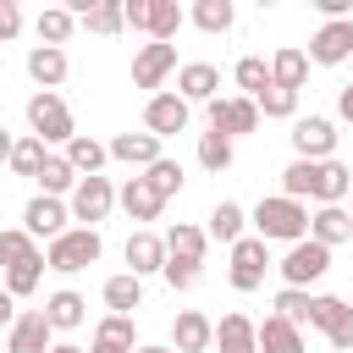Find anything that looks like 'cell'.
I'll return each instance as SVG.
<instances>
[{"label": "cell", "instance_id": "6da1fadb", "mask_svg": "<svg viewBox=\"0 0 353 353\" xmlns=\"http://www.w3.org/2000/svg\"><path fill=\"white\" fill-rule=\"evenodd\" d=\"M353 188V171L342 160H292L281 171V199H314V204H342Z\"/></svg>", "mask_w": 353, "mask_h": 353}, {"label": "cell", "instance_id": "7a4b0ae2", "mask_svg": "<svg viewBox=\"0 0 353 353\" xmlns=\"http://www.w3.org/2000/svg\"><path fill=\"white\" fill-rule=\"evenodd\" d=\"M248 226H254V237L259 243H303L309 237V204H298V199H259L254 204V215H248Z\"/></svg>", "mask_w": 353, "mask_h": 353}, {"label": "cell", "instance_id": "3957f363", "mask_svg": "<svg viewBox=\"0 0 353 353\" xmlns=\"http://www.w3.org/2000/svg\"><path fill=\"white\" fill-rule=\"evenodd\" d=\"M99 254H105V237H99V232H88V226H66L55 243H44V270L72 276V270L99 265Z\"/></svg>", "mask_w": 353, "mask_h": 353}, {"label": "cell", "instance_id": "277c9868", "mask_svg": "<svg viewBox=\"0 0 353 353\" xmlns=\"http://www.w3.org/2000/svg\"><path fill=\"white\" fill-rule=\"evenodd\" d=\"M28 127H33L39 143H72V138H77L72 110H66L61 94H33V99H28Z\"/></svg>", "mask_w": 353, "mask_h": 353}, {"label": "cell", "instance_id": "5b68a950", "mask_svg": "<svg viewBox=\"0 0 353 353\" xmlns=\"http://www.w3.org/2000/svg\"><path fill=\"white\" fill-rule=\"evenodd\" d=\"M276 270H281V281H287V287L309 292V287L331 270V248H320V243H309V237H303V243H292V248L281 254V265H276Z\"/></svg>", "mask_w": 353, "mask_h": 353}, {"label": "cell", "instance_id": "8992f818", "mask_svg": "<svg viewBox=\"0 0 353 353\" xmlns=\"http://www.w3.org/2000/svg\"><path fill=\"white\" fill-rule=\"evenodd\" d=\"M66 210H72V221H83L88 232H99V221L116 210V188H110V176H77Z\"/></svg>", "mask_w": 353, "mask_h": 353}, {"label": "cell", "instance_id": "52a82bcc", "mask_svg": "<svg viewBox=\"0 0 353 353\" xmlns=\"http://www.w3.org/2000/svg\"><path fill=\"white\" fill-rule=\"evenodd\" d=\"M309 325H320V331L331 336V347H336V353H347V347H353V303H347V298L320 292V298H314V309H309Z\"/></svg>", "mask_w": 353, "mask_h": 353}, {"label": "cell", "instance_id": "ba28073f", "mask_svg": "<svg viewBox=\"0 0 353 353\" xmlns=\"http://www.w3.org/2000/svg\"><path fill=\"white\" fill-rule=\"evenodd\" d=\"M188 99L171 88V94H149V105H143V132H154L160 143L171 138V132H188Z\"/></svg>", "mask_w": 353, "mask_h": 353}, {"label": "cell", "instance_id": "9c48e42d", "mask_svg": "<svg viewBox=\"0 0 353 353\" xmlns=\"http://www.w3.org/2000/svg\"><path fill=\"white\" fill-rule=\"evenodd\" d=\"M270 243H259V237H237L232 243V287L237 292H254V287H265V270H270V254H265Z\"/></svg>", "mask_w": 353, "mask_h": 353}, {"label": "cell", "instance_id": "30bf717a", "mask_svg": "<svg viewBox=\"0 0 353 353\" xmlns=\"http://www.w3.org/2000/svg\"><path fill=\"white\" fill-rule=\"evenodd\" d=\"M204 110H210V132H226V138L259 132V110H254V99H243V94H237V99H221V94H215Z\"/></svg>", "mask_w": 353, "mask_h": 353}, {"label": "cell", "instance_id": "8fae6325", "mask_svg": "<svg viewBox=\"0 0 353 353\" xmlns=\"http://www.w3.org/2000/svg\"><path fill=\"white\" fill-rule=\"evenodd\" d=\"M292 149H298V160H331V149H336V121H331V116H298V121H292Z\"/></svg>", "mask_w": 353, "mask_h": 353}, {"label": "cell", "instance_id": "7c38bea8", "mask_svg": "<svg viewBox=\"0 0 353 353\" xmlns=\"http://www.w3.org/2000/svg\"><path fill=\"white\" fill-rule=\"evenodd\" d=\"M66 221H72V210L61 204V199H28V210H22V232L33 237V243H55L61 232H66Z\"/></svg>", "mask_w": 353, "mask_h": 353}, {"label": "cell", "instance_id": "4fadbf2b", "mask_svg": "<svg viewBox=\"0 0 353 353\" xmlns=\"http://www.w3.org/2000/svg\"><path fill=\"white\" fill-rule=\"evenodd\" d=\"M314 66H342L347 55H353V17L347 22H320V33L309 39V50H303Z\"/></svg>", "mask_w": 353, "mask_h": 353}, {"label": "cell", "instance_id": "5bb4252c", "mask_svg": "<svg viewBox=\"0 0 353 353\" xmlns=\"http://www.w3.org/2000/svg\"><path fill=\"white\" fill-rule=\"evenodd\" d=\"M55 331H50V320H44V309H22L17 320H11V336H6V353H50L55 342H50Z\"/></svg>", "mask_w": 353, "mask_h": 353}, {"label": "cell", "instance_id": "9a60e30c", "mask_svg": "<svg viewBox=\"0 0 353 353\" xmlns=\"http://www.w3.org/2000/svg\"><path fill=\"white\" fill-rule=\"evenodd\" d=\"M171 72H176V44H143L132 55V83L138 88H160Z\"/></svg>", "mask_w": 353, "mask_h": 353}, {"label": "cell", "instance_id": "2e32d148", "mask_svg": "<svg viewBox=\"0 0 353 353\" xmlns=\"http://www.w3.org/2000/svg\"><path fill=\"white\" fill-rule=\"evenodd\" d=\"M171 347H176V353H204V347H215V320L199 314V309H182V314L171 320Z\"/></svg>", "mask_w": 353, "mask_h": 353}, {"label": "cell", "instance_id": "e0dca14e", "mask_svg": "<svg viewBox=\"0 0 353 353\" xmlns=\"http://www.w3.org/2000/svg\"><path fill=\"white\" fill-rule=\"evenodd\" d=\"M66 72H72L66 50H50V44H33V50H28V77L39 83V94H55V88L66 83Z\"/></svg>", "mask_w": 353, "mask_h": 353}, {"label": "cell", "instance_id": "ac0fdd59", "mask_svg": "<svg viewBox=\"0 0 353 353\" xmlns=\"http://www.w3.org/2000/svg\"><path fill=\"white\" fill-rule=\"evenodd\" d=\"M105 154L121 160V165H143V171H149V165L160 160V138H154V132H116V138L105 143Z\"/></svg>", "mask_w": 353, "mask_h": 353}, {"label": "cell", "instance_id": "d6986e66", "mask_svg": "<svg viewBox=\"0 0 353 353\" xmlns=\"http://www.w3.org/2000/svg\"><path fill=\"white\" fill-rule=\"evenodd\" d=\"M347 237H353V215H347L342 204H320V210L309 215V243L336 248V243H347Z\"/></svg>", "mask_w": 353, "mask_h": 353}, {"label": "cell", "instance_id": "ffe728a7", "mask_svg": "<svg viewBox=\"0 0 353 353\" xmlns=\"http://www.w3.org/2000/svg\"><path fill=\"white\" fill-rule=\"evenodd\" d=\"M160 265H165V237H154V232H132L127 237V276H160Z\"/></svg>", "mask_w": 353, "mask_h": 353}, {"label": "cell", "instance_id": "44dd1931", "mask_svg": "<svg viewBox=\"0 0 353 353\" xmlns=\"http://www.w3.org/2000/svg\"><path fill=\"white\" fill-rule=\"evenodd\" d=\"M215 88H221V72H215L210 61H188V66L176 72V94H182L188 105H210Z\"/></svg>", "mask_w": 353, "mask_h": 353}, {"label": "cell", "instance_id": "7402d4cb", "mask_svg": "<svg viewBox=\"0 0 353 353\" xmlns=\"http://www.w3.org/2000/svg\"><path fill=\"white\" fill-rule=\"evenodd\" d=\"M254 347H259V353H303V331L287 325L281 314H265V320L254 325Z\"/></svg>", "mask_w": 353, "mask_h": 353}, {"label": "cell", "instance_id": "603a6c76", "mask_svg": "<svg viewBox=\"0 0 353 353\" xmlns=\"http://www.w3.org/2000/svg\"><path fill=\"white\" fill-rule=\"evenodd\" d=\"M44 320H50V331H77V325L88 320V298H83V292H72V287H61V292H50Z\"/></svg>", "mask_w": 353, "mask_h": 353}, {"label": "cell", "instance_id": "cb8c5ba5", "mask_svg": "<svg viewBox=\"0 0 353 353\" xmlns=\"http://www.w3.org/2000/svg\"><path fill=\"white\" fill-rule=\"evenodd\" d=\"M182 22H188V11H182L176 0H149L143 33H149V44H171V39L182 33Z\"/></svg>", "mask_w": 353, "mask_h": 353}, {"label": "cell", "instance_id": "d4e9b609", "mask_svg": "<svg viewBox=\"0 0 353 353\" xmlns=\"http://www.w3.org/2000/svg\"><path fill=\"white\" fill-rule=\"evenodd\" d=\"M116 204H121V210H127V221H154V215H160V204H165V199H160V193H154V188H149V182H143V176H127V188H121V193H116Z\"/></svg>", "mask_w": 353, "mask_h": 353}, {"label": "cell", "instance_id": "484cf974", "mask_svg": "<svg viewBox=\"0 0 353 353\" xmlns=\"http://www.w3.org/2000/svg\"><path fill=\"white\" fill-rule=\"evenodd\" d=\"M39 259H44V248L22 226H6L0 232V270H22V265H39Z\"/></svg>", "mask_w": 353, "mask_h": 353}, {"label": "cell", "instance_id": "4316f807", "mask_svg": "<svg viewBox=\"0 0 353 353\" xmlns=\"http://www.w3.org/2000/svg\"><path fill=\"white\" fill-rule=\"evenodd\" d=\"M270 83H281V88H292V94H298V88L309 83V55H303L298 44L276 50V55H270Z\"/></svg>", "mask_w": 353, "mask_h": 353}, {"label": "cell", "instance_id": "83f0119b", "mask_svg": "<svg viewBox=\"0 0 353 353\" xmlns=\"http://www.w3.org/2000/svg\"><path fill=\"white\" fill-rule=\"evenodd\" d=\"M243 226H248V210L243 204H232V199H221L215 210H210V226H204V237H215V243H237L243 237Z\"/></svg>", "mask_w": 353, "mask_h": 353}, {"label": "cell", "instance_id": "f1b7e54d", "mask_svg": "<svg viewBox=\"0 0 353 353\" xmlns=\"http://www.w3.org/2000/svg\"><path fill=\"white\" fill-rule=\"evenodd\" d=\"M215 347H221V353H259V347H254V320L237 314V309L221 314V325H215Z\"/></svg>", "mask_w": 353, "mask_h": 353}, {"label": "cell", "instance_id": "f546056e", "mask_svg": "<svg viewBox=\"0 0 353 353\" xmlns=\"http://www.w3.org/2000/svg\"><path fill=\"white\" fill-rule=\"evenodd\" d=\"M105 160H110V154H105V143H99V138H88V132H77V138L66 143V165H72L77 176H99V171H105Z\"/></svg>", "mask_w": 353, "mask_h": 353}, {"label": "cell", "instance_id": "4dcf8cb0", "mask_svg": "<svg viewBox=\"0 0 353 353\" xmlns=\"http://www.w3.org/2000/svg\"><path fill=\"white\" fill-rule=\"evenodd\" d=\"M33 28H39V44H50V50H61V44L72 39V28H77V17H72L66 6H44Z\"/></svg>", "mask_w": 353, "mask_h": 353}, {"label": "cell", "instance_id": "1f68e13d", "mask_svg": "<svg viewBox=\"0 0 353 353\" xmlns=\"http://www.w3.org/2000/svg\"><path fill=\"white\" fill-rule=\"evenodd\" d=\"M138 303H143V281H138V276L121 270V276L105 281V309H110V314H132Z\"/></svg>", "mask_w": 353, "mask_h": 353}, {"label": "cell", "instance_id": "d6a6232c", "mask_svg": "<svg viewBox=\"0 0 353 353\" xmlns=\"http://www.w3.org/2000/svg\"><path fill=\"white\" fill-rule=\"evenodd\" d=\"M254 110H259V116H276V121H292V116H298V94L281 88V83H265V88L254 94Z\"/></svg>", "mask_w": 353, "mask_h": 353}, {"label": "cell", "instance_id": "836d02e7", "mask_svg": "<svg viewBox=\"0 0 353 353\" xmlns=\"http://www.w3.org/2000/svg\"><path fill=\"white\" fill-rule=\"evenodd\" d=\"M39 188H44V199H61V193H72L77 188V171L66 165V154H50L44 165H39V176H33Z\"/></svg>", "mask_w": 353, "mask_h": 353}, {"label": "cell", "instance_id": "e575fe53", "mask_svg": "<svg viewBox=\"0 0 353 353\" xmlns=\"http://www.w3.org/2000/svg\"><path fill=\"white\" fill-rule=\"evenodd\" d=\"M204 33H226L232 22H237V6L232 0H193V11H188Z\"/></svg>", "mask_w": 353, "mask_h": 353}, {"label": "cell", "instance_id": "d590c367", "mask_svg": "<svg viewBox=\"0 0 353 353\" xmlns=\"http://www.w3.org/2000/svg\"><path fill=\"white\" fill-rule=\"evenodd\" d=\"M204 226H193V221H176L171 232H165V254H182V259H204Z\"/></svg>", "mask_w": 353, "mask_h": 353}, {"label": "cell", "instance_id": "8d00e7d4", "mask_svg": "<svg viewBox=\"0 0 353 353\" xmlns=\"http://www.w3.org/2000/svg\"><path fill=\"white\" fill-rule=\"evenodd\" d=\"M77 22H83L88 33H121V28H127V22H121V0H94Z\"/></svg>", "mask_w": 353, "mask_h": 353}, {"label": "cell", "instance_id": "74e56055", "mask_svg": "<svg viewBox=\"0 0 353 353\" xmlns=\"http://www.w3.org/2000/svg\"><path fill=\"white\" fill-rule=\"evenodd\" d=\"M44 160H50V149L28 132V138H17V149H11V160H6V165H11L17 176H39V165H44Z\"/></svg>", "mask_w": 353, "mask_h": 353}, {"label": "cell", "instance_id": "f35d334b", "mask_svg": "<svg viewBox=\"0 0 353 353\" xmlns=\"http://www.w3.org/2000/svg\"><path fill=\"white\" fill-rule=\"evenodd\" d=\"M309 309H314V292H298V287H281V292H276V314H281L287 325L303 331V325H309Z\"/></svg>", "mask_w": 353, "mask_h": 353}, {"label": "cell", "instance_id": "ab89813d", "mask_svg": "<svg viewBox=\"0 0 353 353\" xmlns=\"http://www.w3.org/2000/svg\"><path fill=\"white\" fill-rule=\"evenodd\" d=\"M232 77H237V88H243V99H254V94H259L265 83H270V61H265V55H243Z\"/></svg>", "mask_w": 353, "mask_h": 353}, {"label": "cell", "instance_id": "60d3db41", "mask_svg": "<svg viewBox=\"0 0 353 353\" xmlns=\"http://www.w3.org/2000/svg\"><path fill=\"white\" fill-rule=\"evenodd\" d=\"M199 165L204 171H226L232 165V138L226 132H199Z\"/></svg>", "mask_w": 353, "mask_h": 353}, {"label": "cell", "instance_id": "b9f144b4", "mask_svg": "<svg viewBox=\"0 0 353 353\" xmlns=\"http://www.w3.org/2000/svg\"><path fill=\"white\" fill-rule=\"evenodd\" d=\"M94 342H116V347H138V325H132V314H105V320L94 325Z\"/></svg>", "mask_w": 353, "mask_h": 353}, {"label": "cell", "instance_id": "7bdbcfd3", "mask_svg": "<svg viewBox=\"0 0 353 353\" xmlns=\"http://www.w3.org/2000/svg\"><path fill=\"white\" fill-rule=\"evenodd\" d=\"M143 182H149V188H154V193H160V199H171V193H182V165H176V160H165V154H160V160H154V165H149V171H143Z\"/></svg>", "mask_w": 353, "mask_h": 353}, {"label": "cell", "instance_id": "ee69618b", "mask_svg": "<svg viewBox=\"0 0 353 353\" xmlns=\"http://www.w3.org/2000/svg\"><path fill=\"white\" fill-rule=\"evenodd\" d=\"M199 265H204V259H182V254H165V265H160V276L171 281V292H188V287L199 281Z\"/></svg>", "mask_w": 353, "mask_h": 353}, {"label": "cell", "instance_id": "f6af8a7d", "mask_svg": "<svg viewBox=\"0 0 353 353\" xmlns=\"http://www.w3.org/2000/svg\"><path fill=\"white\" fill-rule=\"evenodd\" d=\"M17 33H22V6L0 0V39H17Z\"/></svg>", "mask_w": 353, "mask_h": 353}, {"label": "cell", "instance_id": "bcb514c9", "mask_svg": "<svg viewBox=\"0 0 353 353\" xmlns=\"http://www.w3.org/2000/svg\"><path fill=\"white\" fill-rule=\"evenodd\" d=\"M11 320H17V298H11V292H6V287H0V325H6V331H11Z\"/></svg>", "mask_w": 353, "mask_h": 353}, {"label": "cell", "instance_id": "7dc6e473", "mask_svg": "<svg viewBox=\"0 0 353 353\" xmlns=\"http://www.w3.org/2000/svg\"><path fill=\"white\" fill-rule=\"evenodd\" d=\"M336 116H342V121H353V83H347V88H336Z\"/></svg>", "mask_w": 353, "mask_h": 353}, {"label": "cell", "instance_id": "c3c4849f", "mask_svg": "<svg viewBox=\"0 0 353 353\" xmlns=\"http://www.w3.org/2000/svg\"><path fill=\"white\" fill-rule=\"evenodd\" d=\"M11 149H17V138H11L6 127H0V160H11Z\"/></svg>", "mask_w": 353, "mask_h": 353}, {"label": "cell", "instance_id": "681fc988", "mask_svg": "<svg viewBox=\"0 0 353 353\" xmlns=\"http://www.w3.org/2000/svg\"><path fill=\"white\" fill-rule=\"evenodd\" d=\"M132 353H176V347H160V342H138Z\"/></svg>", "mask_w": 353, "mask_h": 353}, {"label": "cell", "instance_id": "f907efd6", "mask_svg": "<svg viewBox=\"0 0 353 353\" xmlns=\"http://www.w3.org/2000/svg\"><path fill=\"white\" fill-rule=\"evenodd\" d=\"M50 353H83V347H77V342H55Z\"/></svg>", "mask_w": 353, "mask_h": 353}, {"label": "cell", "instance_id": "816d5d0a", "mask_svg": "<svg viewBox=\"0 0 353 353\" xmlns=\"http://www.w3.org/2000/svg\"><path fill=\"white\" fill-rule=\"evenodd\" d=\"M347 199H353V188H347ZM347 215H353V210H347Z\"/></svg>", "mask_w": 353, "mask_h": 353}, {"label": "cell", "instance_id": "f5cc1de1", "mask_svg": "<svg viewBox=\"0 0 353 353\" xmlns=\"http://www.w3.org/2000/svg\"><path fill=\"white\" fill-rule=\"evenodd\" d=\"M347 303H353V298H347Z\"/></svg>", "mask_w": 353, "mask_h": 353}]
</instances>
